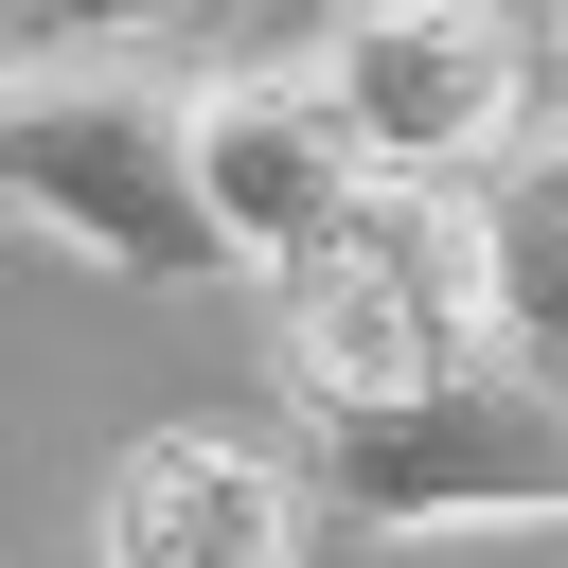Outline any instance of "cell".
I'll list each match as a JSON object with an SVG mask.
<instances>
[{
  "label": "cell",
  "mask_w": 568,
  "mask_h": 568,
  "mask_svg": "<svg viewBox=\"0 0 568 568\" xmlns=\"http://www.w3.org/2000/svg\"><path fill=\"white\" fill-rule=\"evenodd\" d=\"M320 497H337V532H550L568 515V373L497 337L408 408H337Z\"/></svg>",
  "instance_id": "cell-3"
},
{
  "label": "cell",
  "mask_w": 568,
  "mask_h": 568,
  "mask_svg": "<svg viewBox=\"0 0 568 568\" xmlns=\"http://www.w3.org/2000/svg\"><path fill=\"white\" fill-rule=\"evenodd\" d=\"M213 0H18V36H178Z\"/></svg>",
  "instance_id": "cell-8"
},
{
  "label": "cell",
  "mask_w": 568,
  "mask_h": 568,
  "mask_svg": "<svg viewBox=\"0 0 568 568\" xmlns=\"http://www.w3.org/2000/svg\"><path fill=\"white\" fill-rule=\"evenodd\" d=\"M302 53L337 89V124L373 142V178H444V195H479L532 142V71H568L550 0H337Z\"/></svg>",
  "instance_id": "cell-4"
},
{
  "label": "cell",
  "mask_w": 568,
  "mask_h": 568,
  "mask_svg": "<svg viewBox=\"0 0 568 568\" xmlns=\"http://www.w3.org/2000/svg\"><path fill=\"white\" fill-rule=\"evenodd\" d=\"M515 337V302H497V231H479V195H444V178H390L337 248H302L284 266V390L337 426V408H408V390H444L462 355H497Z\"/></svg>",
  "instance_id": "cell-2"
},
{
  "label": "cell",
  "mask_w": 568,
  "mask_h": 568,
  "mask_svg": "<svg viewBox=\"0 0 568 568\" xmlns=\"http://www.w3.org/2000/svg\"><path fill=\"white\" fill-rule=\"evenodd\" d=\"M550 53H568V0H550Z\"/></svg>",
  "instance_id": "cell-9"
},
{
  "label": "cell",
  "mask_w": 568,
  "mask_h": 568,
  "mask_svg": "<svg viewBox=\"0 0 568 568\" xmlns=\"http://www.w3.org/2000/svg\"><path fill=\"white\" fill-rule=\"evenodd\" d=\"M213 71H178L160 36H18L0 89V178L36 231H71L124 284H231V213H213Z\"/></svg>",
  "instance_id": "cell-1"
},
{
  "label": "cell",
  "mask_w": 568,
  "mask_h": 568,
  "mask_svg": "<svg viewBox=\"0 0 568 568\" xmlns=\"http://www.w3.org/2000/svg\"><path fill=\"white\" fill-rule=\"evenodd\" d=\"M213 213H231V248L248 266H302V248H337L390 178H373V142L337 124V89H320V53H248V71H213Z\"/></svg>",
  "instance_id": "cell-6"
},
{
  "label": "cell",
  "mask_w": 568,
  "mask_h": 568,
  "mask_svg": "<svg viewBox=\"0 0 568 568\" xmlns=\"http://www.w3.org/2000/svg\"><path fill=\"white\" fill-rule=\"evenodd\" d=\"M479 231H497V302H515V355L568 373V106L479 178Z\"/></svg>",
  "instance_id": "cell-7"
},
{
  "label": "cell",
  "mask_w": 568,
  "mask_h": 568,
  "mask_svg": "<svg viewBox=\"0 0 568 568\" xmlns=\"http://www.w3.org/2000/svg\"><path fill=\"white\" fill-rule=\"evenodd\" d=\"M320 444L266 426H142L89 497V568H320Z\"/></svg>",
  "instance_id": "cell-5"
}]
</instances>
